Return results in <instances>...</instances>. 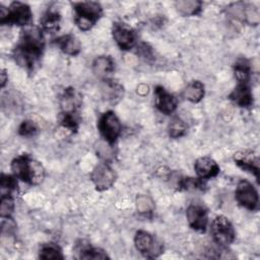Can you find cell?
Segmentation results:
<instances>
[{
  "label": "cell",
  "mask_w": 260,
  "mask_h": 260,
  "mask_svg": "<svg viewBox=\"0 0 260 260\" xmlns=\"http://www.w3.org/2000/svg\"><path fill=\"white\" fill-rule=\"evenodd\" d=\"M154 95L155 107L160 113L165 115H170L175 112L178 106V100L174 94L167 91L164 86L156 85L154 87Z\"/></svg>",
  "instance_id": "7c38bea8"
},
{
  "label": "cell",
  "mask_w": 260,
  "mask_h": 260,
  "mask_svg": "<svg viewBox=\"0 0 260 260\" xmlns=\"http://www.w3.org/2000/svg\"><path fill=\"white\" fill-rule=\"evenodd\" d=\"M14 210V198L12 193H2L0 199V215L2 218L10 217Z\"/></svg>",
  "instance_id": "f546056e"
},
{
  "label": "cell",
  "mask_w": 260,
  "mask_h": 260,
  "mask_svg": "<svg viewBox=\"0 0 260 260\" xmlns=\"http://www.w3.org/2000/svg\"><path fill=\"white\" fill-rule=\"evenodd\" d=\"M115 70V61L111 56H99L92 62L93 74L103 81L110 79Z\"/></svg>",
  "instance_id": "2e32d148"
},
{
  "label": "cell",
  "mask_w": 260,
  "mask_h": 260,
  "mask_svg": "<svg viewBox=\"0 0 260 260\" xmlns=\"http://www.w3.org/2000/svg\"><path fill=\"white\" fill-rule=\"evenodd\" d=\"M10 167L13 175L28 185H40L45 179L43 165L27 153H22L14 157Z\"/></svg>",
  "instance_id": "7a4b0ae2"
},
{
  "label": "cell",
  "mask_w": 260,
  "mask_h": 260,
  "mask_svg": "<svg viewBox=\"0 0 260 260\" xmlns=\"http://www.w3.org/2000/svg\"><path fill=\"white\" fill-rule=\"evenodd\" d=\"M45 49L43 29L27 26L21 30L19 41L13 50L15 62L27 71H34Z\"/></svg>",
  "instance_id": "6da1fadb"
},
{
  "label": "cell",
  "mask_w": 260,
  "mask_h": 260,
  "mask_svg": "<svg viewBox=\"0 0 260 260\" xmlns=\"http://www.w3.org/2000/svg\"><path fill=\"white\" fill-rule=\"evenodd\" d=\"M59 122L62 127L75 132L78 129L80 118L78 112H61Z\"/></svg>",
  "instance_id": "4316f807"
},
{
  "label": "cell",
  "mask_w": 260,
  "mask_h": 260,
  "mask_svg": "<svg viewBox=\"0 0 260 260\" xmlns=\"http://www.w3.org/2000/svg\"><path fill=\"white\" fill-rule=\"evenodd\" d=\"M32 13L30 7L23 2L14 1L9 7L0 5V23L26 26L31 22Z\"/></svg>",
  "instance_id": "277c9868"
},
{
  "label": "cell",
  "mask_w": 260,
  "mask_h": 260,
  "mask_svg": "<svg viewBox=\"0 0 260 260\" xmlns=\"http://www.w3.org/2000/svg\"><path fill=\"white\" fill-rule=\"evenodd\" d=\"M234 161L237 166H239L244 171L250 172L253 174L256 178V180H259V157L256 153H254L251 150H245V151H238L234 154Z\"/></svg>",
  "instance_id": "4fadbf2b"
},
{
  "label": "cell",
  "mask_w": 260,
  "mask_h": 260,
  "mask_svg": "<svg viewBox=\"0 0 260 260\" xmlns=\"http://www.w3.org/2000/svg\"><path fill=\"white\" fill-rule=\"evenodd\" d=\"M39 258L44 260H62L64 259V255L62 249L57 244L46 243L40 248Z\"/></svg>",
  "instance_id": "d4e9b609"
},
{
  "label": "cell",
  "mask_w": 260,
  "mask_h": 260,
  "mask_svg": "<svg viewBox=\"0 0 260 260\" xmlns=\"http://www.w3.org/2000/svg\"><path fill=\"white\" fill-rule=\"evenodd\" d=\"M112 36L117 46L123 50L128 51L136 44V34L134 29L124 22H114L112 27Z\"/></svg>",
  "instance_id": "30bf717a"
},
{
  "label": "cell",
  "mask_w": 260,
  "mask_h": 260,
  "mask_svg": "<svg viewBox=\"0 0 260 260\" xmlns=\"http://www.w3.org/2000/svg\"><path fill=\"white\" fill-rule=\"evenodd\" d=\"M54 43L61 49L63 53L69 56H77L81 51V44L79 40L71 35H63L56 40H54Z\"/></svg>",
  "instance_id": "ac0fdd59"
},
{
  "label": "cell",
  "mask_w": 260,
  "mask_h": 260,
  "mask_svg": "<svg viewBox=\"0 0 260 260\" xmlns=\"http://www.w3.org/2000/svg\"><path fill=\"white\" fill-rule=\"evenodd\" d=\"M90 179L95 187V190L105 191L110 189L115 184L117 174L109 164L100 162L92 170Z\"/></svg>",
  "instance_id": "9c48e42d"
},
{
  "label": "cell",
  "mask_w": 260,
  "mask_h": 260,
  "mask_svg": "<svg viewBox=\"0 0 260 260\" xmlns=\"http://www.w3.org/2000/svg\"><path fill=\"white\" fill-rule=\"evenodd\" d=\"M38 132V126L31 120H24L18 127V134L24 137H29Z\"/></svg>",
  "instance_id": "1f68e13d"
},
{
  "label": "cell",
  "mask_w": 260,
  "mask_h": 260,
  "mask_svg": "<svg viewBox=\"0 0 260 260\" xmlns=\"http://www.w3.org/2000/svg\"><path fill=\"white\" fill-rule=\"evenodd\" d=\"M205 94L204 84L199 80H193L185 87L183 91L184 98L191 103H199Z\"/></svg>",
  "instance_id": "7402d4cb"
},
{
  "label": "cell",
  "mask_w": 260,
  "mask_h": 260,
  "mask_svg": "<svg viewBox=\"0 0 260 260\" xmlns=\"http://www.w3.org/2000/svg\"><path fill=\"white\" fill-rule=\"evenodd\" d=\"M154 208V202L148 195L141 194L136 197V209L139 214L146 217H151Z\"/></svg>",
  "instance_id": "484cf974"
},
{
  "label": "cell",
  "mask_w": 260,
  "mask_h": 260,
  "mask_svg": "<svg viewBox=\"0 0 260 260\" xmlns=\"http://www.w3.org/2000/svg\"><path fill=\"white\" fill-rule=\"evenodd\" d=\"M61 22V14L55 9H48L41 18V26L43 30L52 32L59 29Z\"/></svg>",
  "instance_id": "44dd1931"
},
{
  "label": "cell",
  "mask_w": 260,
  "mask_h": 260,
  "mask_svg": "<svg viewBox=\"0 0 260 260\" xmlns=\"http://www.w3.org/2000/svg\"><path fill=\"white\" fill-rule=\"evenodd\" d=\"M194 170L197 177L204 181L216 177L220 172L219 166L210 156H201L197 158L194 162Z\"/></svg>",
  "instance_id": "5bb4252c"
},
{
  "label": "cell",
  "mask_w": 260,
  "mask_h": 260,
  "mask_svg": "<svg viewBox=\"0 0 260 260\" xmlns=\"http://www.w3.org/2000/svg\"><path fill=\"white\" fill-rule=\"evenodd\" d=\"M234 73L238 82L249 83L251 78V65L245 58H239L234 64Z\"/></svg>",
  "instance_id": "cb8c5ba5"
},
{
  "label": "cell",
  "mask_w": 260,
  "mask_h": 260,
  "mask_svg": "<svg viewBox=\"0 0 260 260\" xmlns=\"http://www.w3.org/2000/svg\"><path fill=\"white\" fill-rule=\"evenodd\" d=\"M137 53H139V55L145 59H150L152 57V50L145 43H142L140 46L137 47Z\"/></svg>",
  "instance_id": "d6a6232c"
},
{
  "label": "cell",
  "mask_w": 260,
  "mask_h": 260,
  "mask_svg": "<svg viewBox=\"0 0 260 260\" xmlns=\"http://www.w3.org/2000/svg\"><path fill=\"white\" fill-rule=\"evenodd\" d=\"M210 233L213 242L220 247L230 246L236 239V232L232 222L224 215H217L211 222Z\"/></svg>",
  "instance_id": "5b68a950"
},
{
  "label": "cell",
  "mask_w": 260,
  "mask_h": 260,
  "mask_svg": "<svg viewBox=\"0 0 260 260\" xmlns=\"http://www.w3.org/2000/svg\"><path fill=\"white\" fill-rule=\"evenodd\" d=\"M14 175H7L2 173L0 177V187L2 191H6V193H12L17 190V181Z\"/></svg>",
  "instance_id": "4dcf8cb0"
},
{
  "label": "cell",
  "mask_w": 260,
  "mask_h": 260,
  "mask_svg": "<svg viewBox=\"0 0 260 260\" xmlns=\"http://www.w3.org/2000/svg\"><path fill=\"white\" fill-rule=\"evenodd\" d=\"M102 92H103V98L107 102L115 105L123 99L124 87L119 82L114 81L112 79H108L104 81Z\"/></svg>",
  "instance_id": "d6986e66"
},
{
  "label": "cell",
  "mask_w": 260,
  "mask_h": 260,
  "mask_svg": "<svg viewBox=\"0 0 260 260\" xmlns=\"http://www.w3.org/2000/svg\"><path fill=\"white\" fill-rule=\"evenodd\" d=\"M229 99L241 108H249L253 105V93L249 83L238 82L237 86L229 94Z\"/></svg>",
  "instance_id": "9a60e30c"
},
{
  "label": "cell",
  "mask_w": 260,
  "mask_h": 260,
  "mask_svg": "<svg viewBox=\"0 0 260 260\" xmlns=\"http://www.w3.org/2000/svg\"><path fill=\"white\" fill-rule=\"evenodd\" d=\"M98 128L103 138L110 145L116 142L122 131L120 120L113 111H107L101 115L98 122Z\"/></svg>",
  "instance_id": "8992f818"
},
{
  "label": "cell",
  "mask_w": 260,
  "mask_h": 260,
  "mask_svg": "<svg viewBox=\"0 0 260 260\" xmlns=\"http://www.w3.org/2000/svg\"><path fill=\"white\" fill-rule=\"evenodd\" d=\"M205 186L204 180L197 178H181L178 180L179 190H203Z\"/></svg>",
  "instance_id": "f1b7e54d"
},
{
  "label": "cell",
  "mask_w": 260,
  "mask_h": 260,
  "mask_svg": "<svg viewBox=\"0 0 260 260\" xmlns=\"http://www.w3.org/2000/svg\"><path fill=\"white\" fill-rule=\"evenodd\" d=\"M168 132L170 137L180 138L186 134L187 124L181 118L174 117L168 126Z\"/></svg>",
  "instance_id": "83f0119b"
},
{
  "label": "cell",
  "mask_w": 260,
  "mask_h": 260,
  "mask_svg": "<svg viewBox=\"0 0 260 260\" xmlns=\"http://www.w3.org/2000/svg\"><path fill=\"white\" fill-rule=\"evenodd\" d=\"M202 1L199 0H179L175 6L180 14L183 16H193L200 13L202 10Z\"/></svg>",
  "instance_id": "603a6c76"
},
{
  "label": "cell",
  "mask_w": 260,
  "mask_h": 260,
  "mask_svg": "<svg viewBox=\"0 0 260 260\" xmlns=\"http://www.w3.org/2000/svg\"><path fill=\"white\" fill-rule=\"evenodd\" d=\"M81 106V96L73 87H67L63 90L60 98L61 112H77Z\"/></svg>",
  "instance_id": "e0dca14e"
},
{
  "label": "cell",
  "mask_w": 260,
  "mask_h": 260,
  "mask_svg": "<svg viewBox=\"0 0 260 260\" xmlns=\"http://www.w3.org/2000/svg\"><path fill=\"white\" fill-rule=\"evenodd\" d=\"M237 202L248 210L254 211L259 207V195L255 187L246 180H241L235 191Z\"/></svg>",
  "instance_id": "ba28073f"
},
{
  "label": "cell",
  "mask_w": 260,
  "mask_h": 260,
  "mask_svg": "<svg viewBox=\"0 0 260 260\" xmlns=\"http://www.w3.org/2000/svg\"><path fill=\"white\" fill-rule=\"evenodd\" d=\"M7 80H8V76L6 74V71L4 69H2L1 73H0V85L2 88L5 86V83Z\"/></svg>",
  "instance_id": "836d02e7"
},
{
  "label": "cell",
  "mask_w": 260,
  "mask_h": 260,
  "mask_svg": "<svg viewBox=\"0 0 260 260\" xmlns=\"http://www.w3.org/2000/svg\"><path fill=\"white\" fill-rule=\"evenodd\" d=\"M75 250L78 253V258L80 259H106L110 258L108 254L100 249L90 246L88 243L86 244H77Z\"/></svg>",
  "instance_id": "ffe728a7"
},
{
  "label": "cell",
  "mask_w": 260,
  "mask_h": 260,
  "mask_svg": "<svg viewBox=\"0 0 260 260\" xmlns=\"http://www.w3.org/2000/svg\"><path fill=\"white\" fill-rule=\"evenodd\" d=\"M186 217L189 225L197 232H205L208 223L207 209L198 203L190 204L186 209Z\"/></svg>",
  "instance_id": "8fae6325"
},
{
  "label": "cell",
  "mask_w": 260,
  "mask_h": 260,
  "mask_svg": "<svg viewBox=\"0 0 260 260\" xmlns=\"http://www.w3.org/2000/svg\"><path fill=\"white\" fill-rule=\"evenodd\" d=\"M134 245L136 250L146 258L158 257L164 251L161 243L155 240L150 233L143 230L136 232L134 236Z\"/></svg>",
  "instance_id": "52a82bcc"
},
{
  "label": "cell",
  "mask_w": 260,
  "mask_h": 260,
  "mask_svg": "<svg viewBox=\"0 0 260 260\" xmlns=\"http://www.w3.org/2000/svg\"><path fill=\"white\" fill-rule=\"evenodd\" d=\"M74 22L80 30L90 29L103 15V8L99 2L82 1L72 3Z\"/></svg>",
  "instance_id": "3957f363"
}]
</instances>
